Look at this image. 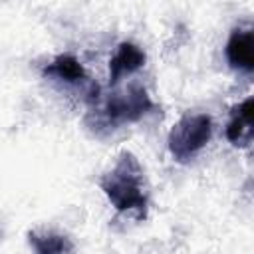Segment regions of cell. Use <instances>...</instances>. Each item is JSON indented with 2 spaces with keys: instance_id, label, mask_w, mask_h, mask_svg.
Returning a JSON list of instances; mask_svg holds the SVG:
<instances>
[{
  "instance_id": "6",
  "label": "cell",
  "mask_w": 254,
  "mask_h": 254,
  "mask_svg": "<svg viewBox=\"0 0 254 254\" xmlns=\"http://www.w3.org/2000/svg\"><path fill=\"white\" fill-rule=\"evenodd\" d=\"M226 137L232 145H250L252 141V97L244 99L232 113L226 127Z\"/></svg>"
},
{
  "instance_id": "4",
  "label": "cell",
  "mask_w": 254,
  "mask_h": 254,
  "mask_svg": "<svg viewBox=\"0 0 254 254\" xmlns=\"http://www.w3.org/2000/svg\"><path fill=\"white\" fill-rule=\"evenodd\" d=\"M226 58L232 67L252 71L254 54H252V30L250 28H238L232 32L226 44Z\"/></svg>"
},
{
  "instance_id": "5",
  "label": "cell",
  "mask_w": 254,
  "mask_h": 254,
  "mask_svg": "<svg viewBox=\"0 0 254 254\" xmlns=\"http://www.w3.org/2000/svg\"><path fill=\"white\" fill-rule=\"evenodd\" d=\"M143 64H145V54L135 44L123 42L117 48V52L111 58V62H109V77H111V83H117L125 73H131V71L139 69Z\"/></svg>"
},
{
  "instance_id": "3",
  "label": "cell",
  "mask_w": 254,
  "mask_h": 254,
  "mask_svg": "<svg viewBox=\"0 0 254 254\" xmlns=\"http://www.w3.org/2000/svg\"><path fill=\"white\" fill-rule=\"evenodd\" d=\"M151 107H153V103H151L147 91L143 87L135 85L127 93L113 95L105 105V115L111 121H135Z\"/></svg>"
},
{
  "instance_id": "7",
  "label": "cell",
  "mask_w": 254,
  "mask_h": 254,
  "mask_svg": "<svg viewBox=\"0 0 254 254\" xmlns=\"http://www.w3.org/2000/svg\"><path fill=\"white\" fill-rule=\"evenodd\" d=\"M28 236L36 254H69L73 250L71 240L56 232H30Z\"/></svg>"
},
{
  "instance_id": "1",
  "label": "cell",
  "mask_w": 254,
  "mask_h": 254,
  "mask_svg": "<svg viewBox=\"0 0 254 254\" xmlns=\"http://www.w3.org/2000/svg\"><path fill=\"white\" fill-rule=\"evenodd\" d=\"M101 189L117 210H137L139 216L145 214L147 198L143 190V171L133 155H121L115 167L101 179Z\"/></svg>"
},
{
  "instance_id": "2",
  "label": "cell",
  "mask_w": 254,
  "mask_h": 254,
  "mask_svg": "<svg viewBox=\"0 0 254 254\" xmlns=\"http://www.w3.org/2000/svg\"><path fill=\"white\" fill-rule=\"evenodd\" d=\"M212 133L210 117L204 113L185 115L169 135V149L177 161H189L196 151H200Z\"/></svg>"
},
{
  "instance_id": "8",
  "label": "cell",
  "mask_w": 254,
  "mask_h": 254,
  "mask_svg": "<svg viewBox=\"0 0 254 254\" xmlns=\"http://www.w3.org/2000/svg\"><path fill=\"white\" fill-rule=\"evenodd\" d=\"M44 73H46V75H54V77H58V79L71 81V83L81 81V79L85 77V71H83L81 64H79L73 56H67V54L58 56V58L44 69Z\"/></svg>"
}]
</instances>
